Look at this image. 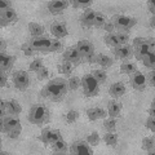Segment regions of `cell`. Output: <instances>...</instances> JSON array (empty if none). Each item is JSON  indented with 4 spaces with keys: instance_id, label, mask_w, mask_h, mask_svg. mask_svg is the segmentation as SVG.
Returning <instances> with one entry per match:
<instances>
[{
    "instance_id": "obj_12",
    "label": "cell",
    "mask_w": 155,
    "mask_h": 155,
    "mask_svg": "<svg viewBox=\"0 0 155 155\" xmlns=\"http://www.w3.org/2000/svg\"><path fill=\"white\" fill-rule=\"evenodd\" d=\"M130 84L136 91H143L146 88V76H145L142 72L136 71L134 74H132V78H130Z\"/></svg>"
},
{
    "instance_id": "obj_35",
    "label": "cell",
    "mask_w": 155,
    "mask_h": 155,
    "mask_svg": "<svg viewBox=\"0 0 155 155\" xmlns=\"http://www.w3.org/2000/svg\"><path fill=\"white\" fill-rule=\"evenodd\" d=\"M92 75L94 76V79L98 81V83H105L106 78H107V74H106L104 70H94V71H92Z\"/></svg>"
},
{
    "instance_id": "obj_19",
    "label": "cell",
    "mask_w": 155,
    "mask_h": 155,
    "mask_svg": "<svg viewBox=\"0 0 155 155\" xmlns=\"http://www.w3.org/2000/svg\"><path fill=\"white\" fill-rule=\"evenodd\" d=\"M51 32L53 34L54 36L57 38H64L66 36L67 34H69V31H67V27L64 22H53L52 26H51Z\"/></svg>"
},
{
    "instance_id": "obj_3",
    "label": "cell",
    "mask_w": 155,
    "mask_h": 155,
    "mask_svg": "<svg viewBox=\"0 0 155 155\" xmlns=\"http://www.w3.org/2000/svg\"><path fill=\"white\" fill-rule=\"evenodd\" d=\"M100 83L94 79L92 74H85L81 78V87H83V92L87 97H94L98 94L100 92Z\"/></svg>"
},
{
    "instance_id": "obj_25",
    "label": "cell",
    "mask_w": 155,
    "mask_h": 155,
    "mask_svg": "<svg viewBox=\"0 0 155 155\" xmlns=\"http://www.w3.org/2000/svg\"><path fill=\"white\" fill-rule=\"evenodd\" d=\"M94 62L96 64H98L100 66L105 67V69H109V67L113 65V58L106 56V54H97L94 57Z\"/></svg>"
},
{
    "instance_id": "obj_47",
    "label": "cell",
    "mask_w": 155,
    "mask_h": 155,
    "mask_svg": "<svg viewBox=\"0 0 155 155\" xmlns=\"http://www.w3.org/2000/svg\"><path fill=\"white\" fill-rule=\"evenodd\" d=\"M154 78H155V72H154V70H151V71H150L149 74L146 75V81H147V83L151 85V87L155 85V79H154Z\"/></svg>"
},
{
    "instance_id": "obj_6",
    "label": "cell",
    "mask_w": 155,
    "mask_h": 155,
    "mask_svg": "<svg viewBox=\"0 0 155 155\" xmlns=\"http://www.w3.org/2000/svg\"><path fill=\"white\" fill-rule=\"evenodd\" d=\"M133 49H134L136 58L141 61L150 52V41L143 38H136L133 40Z\"/></svg>"
},
{
    "instance_id": "obj_38",
    "label": "cell",
    "mask_w": 155,
    "mask_h": 155,
    "mask_svg": "<svg viewBox=\"0 0 155 155\" xmlns=\"http://www.w3.org/2000/svg\"><path fill=\"white\" fill-rule=\"evenodd\" d=\"M62 48H64V44H62L60 40H57V39H52L49 52H61Z\"/></svg>"
},
{
    "instance_id": "obj_9",
    "label": "cell",
    "mask_w": 155,
    "mask_h": 155,
    "mask_svg": "<svg viewBox=\"0 0 155 155\" xmlns=\"http://www.w3.org/2000/svg\"><path fill=\"white\" fill-rule=\"evenodd\" d=\"M51 41H52V39L38 36V38H32L31 40L28 41V44H30V47L35 52H49Z\"/></svg>"
},
{
    "instance_id": "obj_4",
    "label": "cell",
    "mask_w": 155,
    "mask_h": 155,
    "mask_svg": "<svg viewBox=\"0 0 155 155\" xmlns=\"http://www.w3.org/2000/svg\"><path fill=\"white\" fill-rule=\"evenodd\" d=\"M75 49L79 52V54L81 58H84L85 61H88L89 64H93L94 62V47L91 41L88 40H80L78 41V44L75 45Z\"/></svg>"
},
{
    "instance_id": "obj_52",
    "label": "cell",
    "mask_w": 155,
    "mask_h": 155,
    "mask_svg": "<svg viewBox=\"0 0 155 155\" xmlns=\"http://www.w3.org/2000/svg\"><path fill=\"white\" fill-rule=\"evenodd\" d=\"M154 113H155V102H153L151 106H150V109H149V114L150 115H154Z\"/></svg>"
},
{
    "instance_id": "obj_31",
    "label": "cell",
    "mask_w": 155,
    "mask_h": 155,
    "mask_svg": "<svg viewBox=\"0 0 155 155\" xmlns=\"http://www.w3.org/2000/svg\"><path fill=\"white\" fill-rule=\"evenodd\" d=\"M105 43L110 47H119L120 45L116 34H113V32H109V34L105 35Z\"/></svg>"
},
{
    "instance_id": "obj_20",
    "label": "cell",
    "mask_w": 155,
    "mask_h": 155,
    "mask_svg": "<svg viewBox=\"0 0 155 155\" xmlns=\"http://www.w3.org/2000/svg\"><path fill=\"white\" fill-rule=\"evenodd\" d=\"M4 105H5V111L11 115H18L22 111L21 105H19L16 100H8L4 101Z\"/></svg>"
},
{
    "instance_id": "obj_40",
    "label": "cell",
    "mask_w": 155,
    "mask_h": 155,
    "mask_svg": "<svg viewBox=\"0 0 155 155\" xmlns=\"http://www.w3.org/2000/svg\"><path fill=\"white\" fill-rule=\"evenodd\" d=\"M104 127L106 130H109V132H113L116 127V119L115 118H111V119H106L104 122Z\"/></svg>"
},
{
    "instance_id": "obj_34",
    "label": "cell",
    "mask_w": 155,
    "mask_h": 155,
    "mask_svg": "<svg viewBox=\"0 0 155 155\" xmlns=\"http://www.w3.org/2000/svg\"><path fill=\"white\" fill-rule=\"evenodd\" d=\"M141 61L143 62V65L146 66V67H154V62H155V54H154V52H149Z\"/></svg>"
},
{
    "instance_id": "obj_42",
    "label": "cell",
    "mask_w": 155,
    "mask_h": 155,
    "mask_svg": "<svg viewBox=\"0 0 155 155\" xmlns=\"http://www.w3.org/2000/svg\"><path fill=\"white\" fill-rule=\"evenodd\" d=\"M92 3H93L92 0H89V2H78V0H72L71 2L74 8H85V9H88L92 5Z\"/></svg>"
},
{
    "instance_id": "obj_14",
    "label": "cell",
    "mask_w": 155,
    "mask_h": 155,
    "mask_svg": "<svg viewBox=\"0 0 155 155\" xmlns=\"http://www.w3.org/2000/svg\"><path fill=\"white\" fill-rule=\"evenodd\" d=\"M17 19H18L17 13H16V11H13L12 8L2 11V13H0V25L2 26H7L8 23L16 22Z\"/></svg>"
},
{
    "instance_id": "obj_44",
    "label": "cell",
    "mask_w": 155,
    "mask_h": 155,
    "mask_svg": "<svg viewBox=\"0 0 155 155\" xmlns=\"http://www.w3.org/2000/svg\"><path fill=\"white\" fill-rule=\"evenodd\" d=\"M36 75H38V79H39V80L47 79V78L49 76V70H48L47 67H41V69L36 72Z\"/></svg>"
},
{
    "instance_id": "obj_54",
    "label": "cell",
    "mask_w": 155,
    "mask_h": 155,
    "mask_svg": "<svg viewBox=\"0 0 155 155\" xmlns=\"http://www.w3.org/2000/svg\"><path fill=\"white\" fill-rule=\"evenodd\" d=\"M154 22H155V21H154V18H151V22H150V25H151V27H154Z\"/></svg>"
},
{
    "instance_id": "obj_39",
    "label": "cell",
    "mask_w": 155,
    "mask_h": 155,
    "mask_svg": "<svg viewBox=\"0 0 155 155\" xmlns=\"http://www.w3.org/2000/svg\"><path fill=\"white\" fill-rule=\"evenodd\" d=\"M21 130H22V127H21V124H19V125H17L16 128H13V129L9 130V132H7V136L11 140H16V138L19 137V134H21Z\"/></svg>"
},
{
    "instance_id": "obj_13",
    "label": "cell",
    "mask_w": 155,
    "mask_h": 155,
    "mask_svg": "<svg viewBox=\"0 0 155 155\" xmlns=\"http://www.w3.org/2000/svg\"><path fill=\"white\" fill-rule=\"evenodd\" d=\"M14 61H16V56L7 54L5 52L0 53V71H9L13 67Z\"/></svg>"
},
{
    "instance_id": "obj_22",
    "label": "cell",
    "mask_w": 155,
    "mask_h": 155,
    "mask_svg": "<svg viewBox=\"0 0 155 155\" xmlns=\"http://www.w3.org/2000/svg\"><path fill=\"white\" fill-rule=\"evenodd\" d=\"M87 116L91 122H94L97 119H102L106 116V111L101 107H92L89 110H87Z\"/></svg>"
},
{
    "instance_id": "obj_24",
    "label": "cell",
    "mask_w": 155,
    "mask_h": 155,
    "mask_svg": "<svg viewBox=\"0 0 155 155\" xmlns=\"http://www.w3.org/2000/svg\"><path fill=\"white\" fill-rule=\"evenodd\" d=\"M28 32H30L34 38L41 36L43 34H44V26H41L40 23H36V22H30L28 23Z\"/></svg>"
},
{
    "instance_id": "obj_28",
    "label": "cell",
    "mask_w": 155,
    "mask_h": 155,
    "mask_svg": "<svg viewBox=\"0 0 155 155\" xmlns=\"http://www.w3.org/2000/svg\"><path fill=\"white\" fill-rule=\"evenodd\" d=\"M154 147H155V141L154 137H145L142 140V149L149 154L154 153Z\"/></svg>"
},
{
    "instance_id": "obj_2",
    "label": "cell",
    "mask_w": 155,
    "mask_h": 155,
    "mask_svg": "<svg viewBox=\"0 0 155 155\" xmlns=\"http://www.w3.org/2000/svg\"><path fill=\"white\" fill-rule=\"evenodd\" d=\"M49 109L43 104H36L28 111V122L35 125H43L49 122Z\"/></svg>"
},
{
    "instance_id": "obj_49",
    "label": "cell",
    "mask_w": 155,
    "mask_h": 155,
    "mask_svg": "<svg viewBox=\"0 0 155 155\" xmlns=\"http://www.w3.org/2000/svg\"><path fill=\"white\" fill-rule=\"evenodd\" d=\"M11 2H0V9H2V11H5V9H9L11 8Z\"/></svg>"
},
{
    "instance_id": "obj_26",
    "label": "cell",
    "mask_w": 155,
    "mask_h": 155,
    "mask_svg": "<svg viewBox=\"0 0 155 155\" xmlns=\"http://www.w3.org/2000/svg\"><path fill=\"white\" fill-rule=\"evenodd\" d=\"M52 150L54 154H65L67 151V145L64 140H58L52 143Z\"/></svg>"
},
{
    "instance_id": "obj_23",
    "label": "cell",
    "mask_w": 155,
    "mask_h": 155,
    "mask_svg": "<svg viewBox=\"0 0 155 155\" xmlns=\"http://www.w3.org/2000/svg\"><path fill=\"white\" fill-rule=\"evenodd\" d=\"M109 92H110V94L113 97H115V98H119V97H122L125 93V85L123 83H119V81H118V83L111 84Z\"/></svg>"
},
{
    "instance_id": "obj_21",
    "label": "cell",
    "mask_w": 155,
    "mask_h": 155,
    "mask_svg": "<svg viewBox=\"0 0 155 155\" xmlns=\"http://www.w3.org/2000/svg\"><path fill=\"white\" fill-rule=\"evenodd\" d=\"M122 109H123V105H122V102H119V101H110L107 105V113L111 118L119 116L120 113H122Z\"/></svg>"
},
{
    "instance_id": "obj_41",
    "label": "cell",
    "mask_w": 155,
    "mask_h": 155,
    "mask_svg": "<svg viewBox=\"0 0 155 155\" xmlns=\"http://www.w3.org/2000/svg\"><path fill=\"white\" fill-rule=\"evenodd\" d=\"M41 67H44V66H43V60H40V58H36V60H34L30 64V71L38 72L39 70L41 69Z\"/></svg>"
},
{
    "instance_id": "obj_5",
    "label": "cell",
    "mask_w": 155,
    "mask_h": 155,
    "mask_svg": "<svg viewBox=\"0 0 155 155\" xmlns=\"http://www.w3.org/2000/svg\"><path fill=\"white\" fill-rule=\"evenodd\" d=\"M111 22H113L114 27L119 28V30H123V31H128L133 26H136L137 19L133 18V17L123 16V14H115V16L113 17V21Z\"/></svg>"
},
{
    "instance_id": "obj_51",
    "label": "cell",
    "mask_w": 155,
    "mask_h": 155,
    "mask_svg": "<svg viewBox=\"0 0 155 155\" xmlns=\"http://www.w3.org/2000/svg\"><path fill=\"white\" fill-rule=\"evenodd\" d=\"M147 8H149V11L154 14L155 9H154V3H153V2H147Z\"/></svg>"
},
{
    "instance_id": "obj_27",
    "label": "cell",
    "mask_w": 155,
    "mask_h": 155,
    "mask_svg": "<svg viewBox=\"0 0 155 155\" xmlns=\"http://www.w3.org/2000/svg\"><path fill=\"white\" fill-rule=\"evenodd\" d=\"M120 71H122V74L132 75L137 71V66H136V64H133V62H124V64H122V66H120Z\"/></svg>"
},
{
    "instance_id": "obj_18",
    "label": "cell",
    "mask_w": 155,
    "mask_h": 155,
    "mask_svg": "<svg viewBox=\"0 0 155 155\" xmlns=\"http://www.w3.org/2000/svg\"><path fill=\"white\" fill-rule=\"evenodd\" d=\"M62 58H64L65 62H71V64H79L81 61V57L79 54V52H78L74 48H69L67 51L64 52V54H62Z\"/></svg>"
},
{
    "instance_id": "obj_48",
    "label": "cell",
    "mask_w": 155,
    "mask_h": 155,
    "mask_svg": "<svg viewBox=\"0 0 155 155\" xmlns=\"http://www.w3.org/2000/svg\"><path fill=\"white\" fill-rule=\"evenodd\" d=\"M0 85L5 87L7 85V75L4 71H0Z\"/></svg>"
},
{
    "instance_id": "obj_1",
    "label": "cell",
    "mask_w": 155,
    "mask_h": 155,
    "mask_svg": "<svg viewBox=\"0 0 155 155\" xmlns=\"http://www.w3.org/2000/svg\"><path fill=\"white\" fill-rule=\"evenodd\" d=\"M67 89H69L67 81L62 79V78H57V79L51 80L45 87H43L40 94L41 97L49 98L51 101H60L64 98Z\"/></svg>"
},
{
    "instance_id": "obj_45",
    "label": "cell",
    "mask_w": 155,
    "mask_h": 155,
    "mask_svg": "<svg viewBox=\"0 0 155 155\" xmlns=\"http://www.w3.org/2000/svg\"><path fill=\"white\" fill-rule=\"evenodd\" d=\"M116 36H118V40H119L120 45H125L128 43V40H129V36L127 35V34H123V32L116 34Z\"/></svg>"
},
{
    "instance_id": "obj_7",
    "label": "cell",
    "mask_w": 155,
    "mask_h": 155,
    "mask_svg": "<svg viewBox=\"0 0 155 155\" xmlns=\"http://www.w3.org/2000/svg\"><path fill=\"white\" fill-rule=\"evenodd\" d=\"M13 84L18 91H26L30 84V76L23 70L13 72Z\"/></svg>"
},
{
    "instance_id": "obj_43",
    "label": "cell",
    "mask_w": 155,
    "mask_h": 155,
    "mask_svg": "<svg viewBox=\"0 0 155 155\" xmlns=\"http://www.w3.org/2000/svg\"><path fill=\"white\" fill-rule=\"evenodd\" d=\"M21 49H22L23 53H25L26 57H31V56L35 54V51H34L32 48L30 47V44H28V43H25V44H22V45H21Z\"/></svg>"
},
{
    "instance_id": "obj_37",
    "label": "cell",
    "mask_w": 155,
    "mask_h": 155,
    "mask_svg": "<svg viewBox=\"0 0 155 155\" xmlns=\"http://www.w3.org/2000/svg\"><path fill=\"white\" fill-rule=\"evenodd\" d=\"M87 142L92 146H96V145H98L100 142V134L97 132H92L91 134H88V137H87Z\"/></svg>"
},
{
    "instance_id": "obj_50",
    "label": "cell",
    "mask_w": 155,
    "mask_h": 155,
    "mask_svg": "<svg viewBox=\"0 0 155 155\" xmlns=\"http://www.w3.org/2000/svg\"><path fill=\"white\" fill-rule=\"evenodd\" d=\"M104 30L107 31V34L113 31V30H114V25H113V22H106V23H105V26H104Z\"/></svg>"
},
{
    "instance_id": "obj_17",
    "label": "cell",
    "mask_w": 155,
    "mask_h": 155,
    "mask_svg": "<svg viewBox=\"0 0 155 155\" xmlns=\"http://www.w3.org/2000/svg\"><path fill=\"white\" fill-rule=\"evenodd\" d=\"M94 17H96V12L93 11V9H89L88 8V9H85V11L81 13L79 21H80V23L84 27H91V26H93Z\"/></svg>"
},
{
    "instance_id": "obj_30",
    "label": "cell",
    "mask_w": 155,
    "mask_h": 155,
    "mask_svg": "<svg viewBox=\"0 0 155 155\" xmlns=\"http://www.w3.org/2000/svg\"><path fill=\"white\" fill-rule=\"evenodd\" d=\"M107 22L106 21V16L101 12H96V17H94V22H93V26L94 27H98V28H104L105 23Z\"/></svg>"
},
{
    "instance_id": "obj_29",
    "label": "cell",
    "mask_w": 155,
    "mask_h": 155,
    "mask_svg": "<svg viewBox=\"0 0 155 155\" xmlns=\"http://www.w3.org/2000/svg\"><path fill=\"white\" fill-rule=\"evenodd\" d=\"M72 70H74V65L71 64V62H65L61 65H58V72L62 75H70Z\"/></svg>"
},
{
    "instance_id": "obj_8",
    "label": "cell",
    "mask_w": 155,
    "mask_h": 155,
    "mask_svg": "<svg viewBox=\"0 0 155 155\" xmlns=\"http://www.w3.org/2000/svg\"><path fill=\"white\" fill-rule=\"evenodd\" d=\"M39 140L44 143V145H49L58 141V140H62V134L58 129H43L40 136H39Z\"/></svg>"
},
{
    "instance_id": "obj_32",
    "label": "cell",
    "mask_w": 155,
    "mask_h": 155,
    "mask_svg": "<svg viewBox=\"0 0 155 155\" xmlns=\"http://www.w3.org/2000/svg\"><path fill=\"white\" fill-rule=\"evenodd\" d=\"M78 118H79V113L75 110H70L69 113H66L64 115V120H65V123L67 124H72V123H75Z\"/></svg>"
},
{
    "instance_id": "obj_46",
    "label": "cell",
    "mask_w": 155,
    "mask_h": 155,
    "mask_svg": "<svg viewBox=\"0 0 155 155\" xmlns=\"http://www.w3.org/2000/svg\"><path fill=\"white\" fill-rule=\"evenodd\" d=\"M146 128L150 129L151 132H154L155 130V118H154V115H150L147 120H146Z\"/></svg>"
},
{
    "instance_id": "obj_15",
    "label": "cell",
    "mask_w": 155,
    "mask_h": 155,
    "mask_svg": "<svg viewBox=\"0 0 155 155\" xmlns=\"http://www.w3.org/2000/svg\"><path fill=\"white\" fill-rule=\"evenodd\" d=\"M113 52H114V56L118 58V60H128V58H130L133 54L132 47H128V45L115 47Z\"/></svg>"
},
{
    "instance_id": "obj_11",
    "label": "cell",
    "mask_w": 155,
    "mask_h": 155,
    "mask_svg": "<svg viewBox=\"0 0 155 155\" xmlns=\"http://www.w3.org/2000/svg\"><path fill=\"white\" fill-rule=\"evenodd\" d=\"M19 119L17 118V115H11V116H4L0 120V127H2V132L7 133L11 129L16 128L17 125H19Z\"/></svg>"
},
{
    "instance_id": "obj_53",
    "label": "cell",
    "mask_w": 155,
    "mask_h": 155,
    "mask_svg": "<svg viewBox=\"0 0 155 155\" xmlns=\"http://www.w3.org/2000/svg\"><path fill=\"white\" fill-rule=\"evenodd\" d=\"M5 45H7V44H5V43H4L3 40H2V53L4 52V49H5Z\"/></svg>"
},
{
    "instance_id": "obj_33",
    "label": "cell",
    "mask_w": 155,
    "mask_h": 155,
    "mask_svg": "<svg viewBox=\"0 0 155 155\" xmlns=\"http://www.w3.org/2000/svg\"><path fill=\"white\" fill-rule=\"evenodd\" d=\"M105 143L109 145V146H116V143H118V136H116L115 133H106L105 134Z\"/></svg>"
},
{
    "instance_id": "obj_36",
    "label": "cell",
    "mask_w": 155,
    "mask_h": 155,
    "mask_svg": "<svg viewBox=\"0 0 155 155\" xmlns=\"http://www.w3.org/2000/svg\"><path fill=\"white\" fill-rule=\"evenodd\" d=\"M81 84V80H79V78H70L69 81H67V87H69L70 91H76L79 88V85Z\"/></svg>"
},
{
    "instance_id": "obj_16",
    "label": "cell",
    "mask_w": 155,
    "mask_h": 155,
    "mask_svg": "<svg viewBox=\"0 0 155 155\" xmlns=\"http://www.w3.org/2000/svg\"><path fill=\"white\" fill-rule=\"evenodd\" d=\"M69 7V2H64V0H52L47 4V8L52 14H57L61 13L62 11Z\"/></svg>"
},
{
    "instance_id": "obj_10",
    "label": "cell",
    "mask_w": 155,
    "mask_h": 155,
    "mask_svg": "<svg viewBox=\"0 0 155 155\" xmlns=\"http://www.w3.org/2000/svg\"><path fill=\"white\" fill-rule=\"evenodd\" d=\"M70 154H72V155H92L93 154V150L91 149L88 142L75 141L74 143H71V146H70Z\"/></svg>"
}]
</instances>
